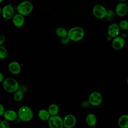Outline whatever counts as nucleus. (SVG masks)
<instances>
[{"mask_svg":"<svg viewBox=\"0 0 128 128\" xmlns=\"http://www.w3.org/2000/svg\"><path fill=\"white\" fill-rule=\"evenodd\" d=\"M70 38H68V36H67L65 37H64V38H61V42L63 44H68L69 42L70 41Z\"/></svg>","mask_w":128,"mask_h":128,"instance_id":"nucleus-26","label":"nucleus"},{"mask_svg":"<svg viewBox=\"0 0 128 128\" xmlns=\"http://www.w3.org/2000/svg\"><path fill=\"white\" fill-rule=\"evenodd\" d=\"M119 2H125L126 0H118Z\"/></svg>","mask_w":128,"mask_h":128,"instance_id":"nucleus-32","label":"nucleus"},{"mask_svg":"<svg viewBox=\"0 0 128 128\" xmlns=\"http://www.w3.org/2000/svg\"></svg>","mask_w":128,"mask_h":128,"instance_id":"nucleus-37","label":"nucleus"},{"mask_svg":"<svg viewBox=\"0 0 128 128\" xmlns=\"http://www.w3.org/2000/svg\"><path fill=\"white\" fill-rule=\"evenodd\" d=\"M38 116L42 120L47 121L50 118L51 116L50 114L48 111L45 109H41L40 110L38 114Z\"/></svg>","mask_w":128,"mask_h":128,"instance_id":"nucleus-18","label":"nucleus"},{"mask_svg":"<svg viewBox=\"0 0 128 128\" xmlns=\"http://www.w3.org/2000/svg\"><path fill=\"white\" fill-rule=\"evenodd\" d=\"M3 116L5 120L10 122L14 121L17 118H18V112L12 110H5Z\"/></svg>","mask_w":128,"mask_h":128,"instance_id":"nucleus-15","label":"nucleus"},{"mask_svg":"<svg viewBox=\"0 0 128 128\" xmlns=\"http://www.w3.org/2000/svg\"><path fill=\"white\" fill-rule=\"evenodd\" d=\"M114 12L118 16H124L128 13V5L124 2H120L116 6Z\"/></svg>","mask_w":128,"mask_h":128,"instance_id":"nucleus-9","label":"nucleus"},{"mask_svg":"<svg viewBox=\"0 0 128 128\" xmlns=\"http://www.w3.org/2000/svg\"><path fill=\"white\" fill-rule=\"evenodd\" d=\"M18 117L24 122H28L32 120L34 116V112L32 108L26 106H21L18 110Z\"/></svg>","mask_w":128,"mask_h":128,"instance_id":"nucleus-1","label":"nucleus"},{"mask_svg":"<svg viewBox=\"0 0 128 128\" xmlns=\"http://www.w3.org/2000/svg\"><path fill=\"white\" fill-rule=\"evenodd\" d=\"M125 44L124 39L122 36H116L112 41V46L116 50L122 49Z\"/></svg>","mask_w":128,"mask_h":128,"instance_id":"nucleus-12","label":"nucleus"},{"mask_svg":"<svg viewBox=\"0 0 128 128\" xmlns=\"http://www.w3.org/2000/svg\"><path fill=\"white\" fill-rule=\"evenodd\" d=\"M2 8L0 6V15L2 14Z\"/></svg>","mask_w":128,"mask_h":128,"instance_id":"nucleus-31","label":"nucleus"},{"mask_svg":"<svg viewBox=\"0 0 128 128\" xmlns=\"http://www.w3.org/2000/svg\"><path fill=\"white\" fill-rule=\"evenodd\" d=\"M8 69L11 74L16 75L20 73L21 71V66L18 62L12 61L8 64Z\"/></svg>","mask_w":128,"mask_h":128,"instance_id":"nucleus-13","label":"nucleus"},{"mask_svg":"<svg viewBox=\"0 0 128 128\" xmlns=\"http://www.w3.org/2000/svg\"><path fill=\"white\" fill-rule=\"evenodd\" d=\"M115 12L113 11L112 10H107V14L106 18H107L108 19L112 18L114 15Z\"/></svg>","mask_w":128,"mask_h":128,"instance_id":"nucleus-25","label":"nucleus"},{"mask_svg":"<svg viewBox=\"0 0 128 128\" xmlns=\"http://www.w3.org/2000/svg\"><path fill=\"white\" fill-rule=\"evenodd\" d=\"M84 36V30L80 26H74L69 30L68 36L74 42H78L82 40Z\"/></svg>","mask_w":128,"mask_h":128,"instance_id":"nucleus-2","label":"nucleus"},{"mask_svg":"<svg viewBox=\"0 0 128 128\" xmlns=\"http://www.w3.org/2000/svg\"></svg>","mask_w":128,"mask_h":128,"instance_id":"nucleus-36","label":"nucleus"},{"mask_svg":"<svg viewBox=\"0 0 128 128\" xmlns=\"http://www.w3.org/2000/svg\"><path fill=\"white\" fill-rule=\"evenodd\" d=\"M10 125L7 120H2L0 122V128H9Z\"/></svg>","mask_w":128,"mask_h":128,"instance_id":"nucleus-24","label":"nucleus"},{"mask_svg":"<svg viewBox=\"0 0 128 128\" xmlns=\"http://www.w3.org/2000/svg\"><path fill=\"white\" fill-rule=\"evenodd\" d=\"M107 10L102 5L97 4L94 5L92 9L94 16L97 18L102 19L106 17Z\"/></svg>","mask_w":128,"mask_h":128,"instance_id":"nucleus-5","label":"nucleus"},{"mask_svg":"<svg viewBox=\"0 0 128 128\" xmlns=\"http://www.w3.org/2000/svg\"><path fill=\"white\" fill-rule=\"evenodd\" d=\"M48 121V126L50 128H62L64 127L63 118L57 114L51 116Z\"/></svg>","mask_w":128,"mask_h":128,"instance_id":"nucleus-6","label":"nucleus"},{"mask_svg":"<svg viewBox=\"0 0 128 128\" xmlns=\"http://www.w3.org/2000/svg\"><path fill=\"white\" fill-rule=\"evenodd\" d=\"M118 26L122 30H128V21L126 20H121L118 24Z\"/></svg>","mask_w":128,"mask_h":128,"instance_id":"nucleus-23","label":"nucleus"},{"mask_svg":"<svg viewBox=\"0 0 128 128\" xmlns=\"http://www.w3.org/2000/svg\"><path fill=\"white\" fill-rule=\"evenodd\" d=\"M118 124L121 128H128V114L121 116L118 119Z\"/></svg>","mask_w":128,"mask_h":128,"instance_id":"nucleus-17","label":"nucleus"},{"mask_svg":"<svg viewBox=\"0 0 128 128\" xmlns=\"http://www.w3.org/2000/svg\"><path fill=\"white\" fill-rule=\"evenodd\" d=\"M0 121H1V120H0Z\"/></svg>","mask_w":128,"mask_h":128,"instance_id":"nucleus-35","label":"nucleus"},{"mask_svg":"<svg viewBox=\"0 0 128 128\" xmlns=\"http://www.w3.org/2000/svg\"><path fill=\"white\" fill-rule=\"evenodd\" d=\"M120 27L118 24L116 23L110 24L108 27V34L111 38H115L118 36L120 32Z\"/></svg>","mask_w":128,"mask_h":128,"instance_id":"nucleus-14","label":"nucleus"},{"mask_svg":"<svg viewBox=\"0 0 128 128\" xmlns=\"http://www.w3.org/2000/svg\"><path fill=\"white\" fill-rule=\"evenodd\" d=\"M86 122L90 126H96L97 122V118L94 114H88L86 118Z\"/></svg>","mask_w":128,"mask_h":128,"instance_id":"nucleus-16","label":"nucleus"},{"mask_svg":"<svg viewBox=\"0 0 128 128\" xmlns=\"http://www.w3.org/2000/svg\"><path fill=\"white\" fill-rule=\"evenodd\" d=\"M34 8L32 4L28 0H24L20 2L16 6L17 12L24 16L30 14Z\"/></svg>","mask_w":128,"mask_h":128,"instance_id":"nucleus-4","label":"nucleus"},{"mask_svg":"<svg viewBox=\"0 0 128 128\" xmlns=\"http://www.w3.org/2000/svg\"><path fill=\"white\" fill-rule=\"evenodd\" d=\"M4 112L5 110L4 106L0 103V117L4 115Z\"/></svg>","mask_w":128,"mask_h":128,"instance_id":"nucleus-27","label":"nucleus"},{"mask_svg":"<svg viewBox=\"0 0 128 128\" xmlns=\"http://www.w3.org/2000/svg\"><path fill=\"white\" fill-rule=\"evenodd\" d=\"M12 19L13 24L17 28L22 27L24 24V16L18 12L14 14Z\"/></svg>","mask_w":128,"mask_h":128,"instance_id":"nucleus-11","label":"nucleus"},{"mask_svg":"<svg viewBox=\"0 0 128 128\" xmlns=\"http://www.w3.org/2000/svg\"><path fill=\"white\" fill-rule=\"evenodd\" d=\"M24 98V92L20 90H18L14 93V99L16 102L21 101Z\"/></svg>","mask_w":128,"mask_h":128,"instance_id":"nucleus-21","label":"nucleus"},{"mask_svg":"<svg viewBox=\"0 0 128 128\" xmlns=\"http://www.w3.org/2000/svg\"><path fill=\"white\" fill-rule=\"evenodd\" d=\"M4 80V76L0 72V83L3 82Z\"/></svg>","mask_w":128,"mask_h":128,"instance_id":"nucleus-30","label":"nucleus"},{"mask_svg":"<svg viewBox=\"0 0 128 128\" xmlns=\"http://www.w3.org/2000/svg\"><path fill=\"white\" fill-rule=\"evenodd\" d=\"M48 111L50 116L56 115L59 112V108L56 104H52L48 106Z\"/></svg>","mask_w":128,"mask_h":128,"instance_id":"nucleus-19","label":"nucleus"},{"mask_svg":"<svg viewBox=\"0 0 128 128\" xmlns=\"http://www.w3.org/2000/svg\"><path fill=\"white\" fill-rule=\"evenodd\" d=\"M68 32L64 28L59 27L56 30V34L57 36L62 38L68 36Z\"/></svg>","mask_w":128,"mask_h":128,"instance_id":"nucleus-20","label":"nucleus"},{"mask_svg":"<svg viewBox=\"0 0 128 128\" xmlns=\"http://www.w3.org/2000/svg\"><path fill=\"white\" fill-rule=\"evenodd\" d=\"M126 82H127V84H128V79L127 80H126Z\"/></svg>","mask_w":128,"mask_h":128,"instance_id":"nucleus-34","label":"nucleus"},{"mask_svg":"<svg viewBox=\"0 0 128 128\" xmlns=\"http://www.w3.org/2000/svg\"><path fill=\"white\" fill-rule=\"evenodd\" d=\"M88 101L90 105L93 106H98L102 102V95L98 92H93L90 94Z\"/></svg>","mask_w":128,"mask_h":128,"instance_id":"nucleus-7","label":"nucleus"},{"mask_svg":"<svg viewBox=\"0 0 128 128\" xmlns=\"http://www.w3.org/2000/svg\"><path fill=\"white\" fill-rule=\"evenodd\" d=\"M5 40H6L5 36L4 35L0 34V46H2L4 44V42L5 41Z\"/></svg>","mask_w":128,"mask_h":128,"instance_id":"nucleus-28","label":"nucleus"},{"mask_svg":"<svg viewBox=\"0 0 128 128\" xmlns=\"http://www.w3.org/2000/svg\"><path fill=\"white\" fill-rule=\"evenodd\" d=\"M8 50L4 46H0V59H4L8 56Z\"/></svg>","mask_w":128,"mask_h":128,"instance_id":"nucleus-22","label":"nucleus"},{"mask_svg":"<svg viewBox=\"0 0 128 128\" xmlns=\"http://www.w3.org/2000/svg\"><path fill=\"white\" fill-rule=\"evenodd\" d=\"M4 0H0V4H1Z\"/></svg>","mask_w":128,"mask_h":128,"instance_id":"nucleus-33","label":"nucleus"},{"mask_svg":"<svg viewBox=\"0 0 128 128\" xmlns=\"http://www.w3.org/2000/svg\"><path fill=\"white\" fill-rule=\"evenodd\" d=\"M64 126L66 128H72L75 126L76 123V119L75 116L72 114H68L63 118Z\"/></svg>","mask_w":128,"mask_h":128,"instance_id":"nucleus-10","label":"nucleus"},{"mask_svg":"<svg viewBox=\"0 0 128 128\" xmlns=\"http://www.w3.org/2000/svg\"><path fill=\"white\" fill-rule=\"evenodd\" d=\"M14 14V10L11 4H8L2 8V15L4 18L9 20L12 18Z\"/></svg>","mask_w":128,"mask_h":128,"instance_id":"nucleus-8","label":"nucleus"},{"mask_svg":"<svg viewBox=\"0 0 128 128\" xmlns=\"http://www.w3.org/2000/svg\"><path fill=\"white\" fill-rule=\"evenodd\" d=\"M2 86L5 91L10 94H14L19 89L18 82L13 78H8L4 80Z\"/></svg>","mask_w":128,"mask_h":128,"instance_id":"nucleus-3","label":"nucleus"},{"mask_svg":"<svg viewBox=\"0 0 128 128\" xmlns=\"http://www.w3.org/2000/svg\"><path fill=\"white\" fill-rule=\"evenodd\" d=\"M90 103L88 102V101H84L82 103V106L84 108H86L87 106H89Z\"/></svg>","mask_w":128,"mask_h":128,"instance_id":"nucleus-29","label":"nucleus"}]
</instances>
